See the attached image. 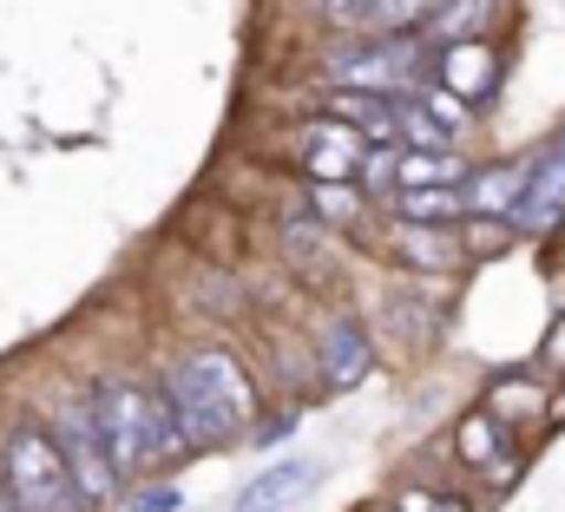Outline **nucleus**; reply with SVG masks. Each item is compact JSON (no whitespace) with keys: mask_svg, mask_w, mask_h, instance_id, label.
I'll list each match as a JSON object with an SVG mask.
<instances>
[{"mask_svg":"<svg viewBox=\"0 0 565 512\" xmlns=\"http://www.w3.org/2000/svg\"><path fill=\"white\" fill-rule=\"evenodd\" d=\"M158 394H164L191 454H224L257 414V387L231 349H191L178 369H164Z\"/></svg>","mask_w":565,"mask_h":512,"instance_id":"1","label":"nucleus"},{"mask_svg":"<svg viewBox=\"0 0 565 512\" xmlns=\"http://www.w3.org/2000/svg\"><path fill=\"white\" fill-rule=\"evenodd\" d=\"M86 414H93V427H99V447H106V460L119 467V480H126V487L191 454L158 387L106 382L93 401H86Z\"/></svg>","mask_w":565,"mask_h":512,"instance_id":"2","label":"nucleus"},{"mask_svg":"<svg viewBox=\"0 0 565 512\" xmlns=\"http://www.w3.org/2000/svg\"><path fill=\"white\" fill-rule=\"evenodd\" d=\"M0 487L13 512H86L73 493V473L46 434V420H13L0 440Z\"/></svg>","mask_w":565,"mask_h":512,"instance_id":"3","label":"nucleus"},{"mask_svg":"<svg viewBox=\"0 0 565 512\" xmlns=\"http://www.w3.org/2000/svg\"><path fill=\"white\" fill-rule=\"evenodd\" d=\"M427 53H434V46H427L422 33H355L349 46L329 53V79L349 86V93H382V99H395V93L422 86Z\"/></svg>","mask_w":565,"mask_h":512,"instance_id":"4","label":"nucleus"},{"mask_svg":"<svg viewBox=\"0 0 565 512\" xmlns=\"http://www.w3.org/2000/svg\"><path fill=\"white\" fill-rule=\"evenodd\" d=\"M46 434H53V447H60V460H66V473H73V493H79V506H86V512L113 506V500L126 493L119 467H113V460H106V447H99V427H93L86 401H66V407H60V420H53Z\"/></svg>","mask_w":565,"mask_h":512,"instance_id":"5","label":"nucleus"},{"mask_svg":"<svg viewBox=\"0 0 565 512\" xmlns=\"http://www.w3.org/2000/svg\"><path fill=\"white\" fill-rule=\"evenodd\" d=\"M427 66H434V86H447L460 106H473V99H487V93L500 86V53H493V40H447V46L427 53Z\"/></svg>","mask_w":565,"mask_h":512,"instance_id":"6","label":"nucleus"},{"mask_svg":"<svg viewBox=\"0 0 565 512\" xmlns=\"http://www.w3.org/2000/svg\"><path fill=\"white\" fill-rule=\"evenodd\" d=\"M507 224H520L533 237H553L565 224V131L553 151H540V164H526V191H520V204H513Z\"/></svg>","mask_w":565,"mask_h":512,"instance_id":"7","label":"nucleus"},{"mask_svg":"<svg viewBox=\"0 0 565 512\" xmlns=\"http://www.w3.org/2000/svg\"><path fill=\"white\" fill-rule=\"evenodd\" d=\"M316 369H322V387H335V394H349V387L375 369V349H369V335H362L355 316H329V322H322V335H316Z\"/></svg>","mask_w":565,"mask_h":512,"instance_id":"8","label":"nucleus"},{"mask_svg":"<svg viewBox=\"0 0 565 512\" xmlns=\"http://www.w3.org/2000/svg\"><path fill=\"white\" fill-rule=\"evenodd\" d=\"M382 250L395 256V263H408V269H427V276H447V269L467 263L460 237L447 224H415V217H395L388 237H382Z\"/></svg>","mask_w":565,"mask_h":512,"instance_id":"9","label":"nucleus"},{"mask_svg":"<svg viewBox=\"0 0 565 512\" xmlns=\"http://www.w3.org/2000/svg\"><path fill=\"white\" fill-rule=\"evenodd\" d=\"M434 0H322L342 33H415Z\"/></svg>","mask_w":565,"mask_h":512,"instance_id":"10","label":"nucleus"},{"mask_svg":"<svg viewBox=\"0 0 565 512\" xmlns=\"http://www.w3.org/2000/svg\"><path fill=\"white\" fill-rule=\"evenodd\" d=\"M362 151H369V138L355 126H342V119H316V126L302 131V164H309V178H355Z\"/></svg>","mask_w":565,"mask_h":512,"instance_id":"11","label":"nucleus"},{"mask_svg":"<svg viewBox=\"0 0 565 512\" xmlns=\"http://www.w3.org/2000/svg\"><path fill=\"white\" fill-rule=\"evenodd\" d=\"M520 191H526V164L473 171V178H460V217H513Z\"/></svg>","mask_w":565,"mask_h":512,"instance_id":"12","label":"nucleus"},{"mask_svg":"<svg viewBox=\"0 0 565 512\" xmlns=\"http://www.w3.org/2000/svg\"><path fill=\"white\" fill-rule=\"evenodd\" d=\"M454 447H460V460H467V467H480V473H513V440H507V420H500V414H487V407H473V414L460 420Z\"/></svg>","mask_w":565,"mask_h":512,"instance_id":"13","label":"nucleus"},{"mask_svg":"<svg viewBox=\"0 0 565 512\" xmlns=\"http://www.w3.org/2000/svg\"><path fill=\"white\" fill-rule=\"evenodd\" d=\"M493 13L500 0H434L422 20V40L427 46H447V40H487L493 33Z\"/></svg>","mask_w":565,"mask_h":512,"instance_id":"14","label":"nucleus"},{"mask_svg":"<svg viewBox=\"0 0 565 512\" xmlns=\"http://www.w3.org/2000/svg\"><path fill=\"white\" fill-rule=\"evenodd\" d=\"M309 480H316V460H277V467H264V473L237 493V506L231 512H282Z\"/></svg>","mask_w":565,"mask_h":512,"instance_id":"15","label":"nucleus"},{"mask_svg":"<svg viewBox=\"0 0 565 512\" xmlns=\"http://www.w3.org/2000/svg\"><path fill=\"white\" fill-rule=\"evenodd\" d=\"M388 204H395V217H415V224H454L460 217V184H402Z\"/></svg>","mask_w":565,"mask_h":512,"instance_id":"16","label":"nucleus"},{"mask_svg":"<svg viewBox=\"0 0 565 512\" xmlns=\"http://www.w3.org/2000/svg\"><path fill=\"white\" fill-rule=\"evenodd\" d=\"M395 145H408V151H454V126H440L422 99H408V106H395Z\"/></svg>","mask_w":565,"mask_h":512,"instance_id":"17","label":"nucleus"},{"mask_svg":"<svg viewBox=\"0 0 565 512\" xmlns=\"http://www.w3.org/2000/svg\"><path fill=\"white\" fill-rule=\"evenodd\" d=\"M309 211H316V224H335V231H355L362 224V198L349 191V178H316Z\"/></svg>","mask_w":565,"mask_h":512,"instance_id":"18","label":"nucleus"},{"mask_svg":"<svg viewBox=\"0 0 565 512\" xmlns=\"http://www.w3.org/2000/svg\"><path fill=\"white\" fill-rule=\"evenodd\" d=\"M487 401H493L487 414H500V420H546V387L533 382H493Z\"/></svg>","mask_w":565,"mask_h":512,"instance_id":"19","label":"nucleus"},{"mask_svg":"<svg viewBox=\"0 0 565 512\" xmlns=\"http://www.w3.org/2000/svg\"><path fill=\"white\" fill-rule=\"evenodd\" d=\"M184 506V487H139L126 493V512H178Z\"/></svg>","mask_w":565,"mask_h":512,"instance_id":"20","label":"nucleus"},{"mask_svg":"<svg viewBox=\"0 0 565 512\" xmlns=\"http://www.w3.org/2000/svg\"><path fill=\"white\" fill-rule=\"evenodd\" d=\"M422 106L434 113V119H440V126H467V106H460V99H454L447 86H434V93H427Z\"/></svg>","mask_w":565,"mask_h":512,"instance_id":"21","label":"nucleus"},{"mask_svg":"<svg viewBox=\"0 0 565 512\" xmlns=\"http://www.w3.org/2000/svg\"><path fill=\"white\" fill-rule=\"evenodd\" d=\"M395 512H467V500H440V493H402Z\"/></svg>","mask_w":565,"mask_h":512,"instance_id":"22","label":"nucleus"},{"mask_svg":"<svg viewBox=\"0 0 565 512\" xmlns=\"http://www.w3.org/2000/svg\"><path fill=\"white\" fill-rule=\"evenodd\" d=\"M282 434H296V414H282V420H270V427L257 434V447H277Z\"/></svg>","mask_w":565,"mask_h":512,"instance_id":"23","label":"nucleus"},{"mask_svg":"<svg viewBox=\"0 0 565 512\" xmlns=\"http://www.w3.org/2000/svg\"><path fill=\"white\" fill-rule=\"evenodd\" d=\"M553 362H565V322L553 329Z\"/></svg>","mask_w":565,"mask_h":512,"instance_id":"24","label":"nucleus"},{"mask_svg":"<svg viewBox=\"0 0 565 512\" xmlns=\"http://www.w3.org/2000/svg\"><path fill=\"white\" fill-rule=\"evenodd\" d=\"M0 512H13V500H7V487H0Z\"/></svg>","mask_w":565,"mask_h":512,"instance_id":"25","label":"nucleus"}]
</instances>
